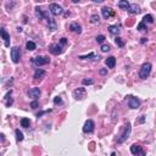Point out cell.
Wrapping results in <instances>:
<instances>
[{
  "label": "cell",
  "mask_w": 156,
  "mask_h": 156,
  "mask_svg": "<svg viewBox=\"0 0 156 156\" xmlns=\"http://www.w3.org/2000/svg\"><path fill=\"white\" fill-rule=\"evenodd\" d=\"M49 51L53 55H60L62 53V46L59 44H51L49 46Z\"/></svg>",
  "instance_id": "7c38bea8"
},
{
  "label": "cell",
  "mask_w": 156,
  "mask_h": 156,
  "mask_svg": "<svg viewBox=\"0 0 156 156\" xmlns=\"http://www.w3.org/2000/svg\"><path fill=\"white\" fill-rule=\"evenodd\" d=\"M0 33H1V38L4 39V45L6 46V48H9L10 46V34L5 31V28L0 29Z\"/></svg>",
  "instance_id": "5bb4252c"
},
{
  "label": "cell",
  "mask_w": 156,
  "mask_h": 156,
  "mask_svg": "<svg viewBox=\"0 0 156 156\" xmlns=\"http://www.w3.org/2000/svg\"><path fill=\"white\" fill-rule=\"evenodd\" d=\"M127 11H128V14H131V15H138L140 12V6H139V5H137V4H131Z\"/></svg>",
  "instance_id": "9a60e30c"
},
{
  "label": "cell",
  "mask_w": 156,
  "mask_h": 156,
  "mask_svg": "<svg viewBox=\"0 0 156 156\" xmlns=\"http://www.w3.org/2000/svg\"><path fill=\"white\" fill-rule=\"evenodd\" d=\"M10 55H11V60L14 64H18L20 59H21V50L18 46H14L11 51H10Z\"/></svg>",
  "instance_id": "3957f363"
},
{
  "label": "cell",
  "mask_w": 156,
  "mask_h": 156,
  "mask_svg": "<svg viewBox=\"0 0 156 156\" xmlns=\"http://www.w3.org/2000/svg\"><path fill=\"white\" fill-rule=\"evenodd\" d=\"M131 153H132L133 155H142V156L145 155L143 148L140 147V145H138V144H133V145H132V147H131Z\"/></svg>",
  "instance_id": "8fae6325"
},
{
  "label": "cell",
  "mask_w": 156,
  "mask_h": 156,
  "mask_svg": "<svg viewBox=\"0 0 156 156\" xmlns=\"http://www.w3.org/2000/svg\"><path fill=\"white\" fill-rule=\"evenodd\" d=\"M87 96V90L85 88H77L73 90V98L76 100H83Z\"/></svg>",
  "instance_id": "5b68a950"
},
{
  "label": "cell",
  "mask_w": 156,
  "mask_h": 156,
  "mask_svg": "<svg viewBox=\"0 0 156 156\" xmlns=\"http://www.w3.org/2000/svg\"><path fill=\"white\" fill-rule=\"evenodd\" d=\"M26 48H27V50H29V51H33V50H35L37 49V45H35V43L34 41H27V44H26Z\"/></svg>",
  "instance_id": "603a6c76"
},
{
  "label": "cell",
  "mask_w": 156,
  "mask_h": 156,
  "mask_svg": "<svg viewBox=\"0 0 156 156\" xmlns=\"http://www.w3.org/2000/svg\"><path fill=\"white\" fill-rule=\"evenodd\" d=\"M33 62L35 66H43V65H46L50 62V59L46 58V56H37V58L33 59Z\"/></svg>",
  "instance_id": "8992f818"
},
{
  "label": "cell",
  "mask_w": 156,
  "mask_h": 156,
  "mask_svg": "<svg viewBox=\"0 0 156 156\" xmlns=\"http://www.w3.org/2000/svg\"><path fill=\"white\" fill-rule=\"evenodd\" d=\"M99 20H100V18H99V16H98L96 14H95V15H92V17H90V23H93V24H99V22H100Z\"/></svg>",
  "instance_id": "4316f807"
},
{
  "label": "cell",
  "mask_w": 156,
  "mask_h": 156,
  "mask_svg": "<svg viewBox=\"0 0 156 156\" xmlns=\"http://www.w3.org/2000/svg\"><path fill=\"white\" fill-rule=\"evenodd\" d=\"M151 69H153V66L150 62H145V64H143L142 67H140V70H139V78L140 79H147V78L150 76V73H151Z\"/></svg>",
  "instance_id": "6da1fadb"
},
{
  "label": "cell",
  "mask_w": 156,
  "mask_h": 156,
  "mask_svg": "<svg viewBox=\"0 0 156 156\" xmlns=\"http://www.w3.org/2000/svg\"><path fill=\"white\" fill-rule=\"evenodd\" d=\"M45 76H46V72L44 70L37 69V70H35V72H34L33 78H34V79H43V78H45Z\"/></svg>",
  "instance_id": "e0dca14e"
},
{
  "label": "cell",
  "mask_w": 156,
  "mask_h": 156,
  "mask_svg": "<svg viewBox=\"0 0 156 156\" xmlns=\"http://www.w3.org/2000/svg\"><path fill=\"white\" fill-rule=\"evenodd\" d=\"M82 83L84 85H92V84H94V81H93V79H83Z\"/></svg>",
  "instance_id": "1f68e13d"
},
{
  "label": "cell",
  "mask_w": 156,
  "mask_h": 156,
  "mask_svg": "<svg viewBox=\"0 0 156 156\" xmlns=\"http://www.w3.org/2000/svg\"><path fill=\"white\" fill-rule=\"evenodd\" d=\"M96 39V41H98V43H100V44H102L104 43V41H105V35H102V34H100V35H98V37L95 38Z\"/></svg>",
  "instance_id": "4dcf8cb0"
},
{
  "label": "cell",
  "mask_w": 156,
  "mask_h": 156,
  "mask_svg": "<svg viewBox=\"0 0 156 156\" xmlns=\"http://www.w3.org/2000/svg\"><path fill=\"white\" fill-rule=\"evenodd\" d=\"M115 43H116V45L118 46V48H123L124 46V41L122 40V38H119V37H116Z\"/></svg>",
  "instance_id": "83f0119b"
},
{
  "label": "cell",
  "mask_w": 156,
  "mask_h": 156,
  "mask_svg": "<svg viewBox=\"0 0 156 156\" xmlns=\"http://www.w3.org/2000/svg\"><path fill=\"white\" fill-rule=\"evenodd\" d=\"M38 105H39L38 101H33L32 104H31V106H32V109H37V107H38Z\"/></svg>",
  "instance_id": "e575fe53"
},
{
  "label": "cell",
  "mask_w": 156,
  "mask_h": 156,
  "mask_svg": "<svg viewBox=\"0 0 156 156\" xmlns=\"http://www.w3.org/2000/svg\"><path fill=\"white\" fill-rule=\"evenodd\" d=\"M93 1H94V3H99V4H100V3H102V1H104V0H93Z\"/></svg>",
  "instance_id": "74e56055"
},
{
  "label": "cell",
  "mask_w": 156,
  "mask_h": 156,
  "mask_svg": "<svg viewBox=\"0 0 156 156\" xmlns=\"http://www.w3.org/2000/svg\"><path fill=\"white\" fill-rule=\"evenodd\" d=\"M40 94H41V90L39 89V88H32V89H29L27 92V95L29 98L34 99V100H37V99L40 98Z\"/></svg>",
  "instance_id": "ba28073f"
},
{
  "label": "cell",
  "mask_w": 156,
  "mask_h": 156,
  "mask_svg": "<svg viewBox=\"0 0 156 156\" xmlns=\"http://www.w3.org/2000/svg\"><path fill=\"white\" fill-rule=\"evenodd\" d=\"M129 5H131V4L128 3V0H119L118 4H117V6L121 10H128Z\"/></svg>",
  "instance_id": "44dd1931"
},
{
  "label": "cell",
  "mask_w": 156,
  "mask_h": 156,
  "mask_svg": "<svg viewBox=\"0 0 156 156\" xmlns=\"http://www.w3.org/2000/svg\"><path fill=\"white\" fill-rule=\"evenodd\" d=\"M15 134H16V140L20 143V142H22L23 140V133L22 132H20V129H16L15 131Z\"/></svg>",
  "instance_id": "d4e9b609"
},
{
  "label": "cell",
  "mask_w": 156,
  "mask_h": 156,
  "mask_svg": "<svg viewBox=\"0 0 156 156\" xmlns=\"http://www.w3.org/2000/svg\"><path fill=\"white\" fill-rule=\"evenodd\" d=\"M128 106L131 109H138L140 106V100L136 96H128Z\"/></svg>",
  "instance_id": "9c48e42d"
},
{
  "label": "cell",
  "mask_w": 156,
  "mask_h": 156,
  "mask_svg": "<svg viewBox=\"0 0 156 156\" xmlns=\"http://www.w3.org/2000/svg\"><path fill=\"white\" fill-rule=\"evenodd\" d=\"M34 12H35V16H37L38 20H44V18L48 17V16H46V14H44L43 10H41L40 7H38V6L34 9Z\"/></svg>",
  "instance_id": "ac0fdd59"
},
{
  "label": "cell",
  "mask_w": 156,
  "mask_h": 156,
  "mask_svg": "<svg viewBox=\"0 0 156 156\" xmlns=\"http://www.w3.org/2000/svg\"><path fill=\"white\" fill-rule=\"evenodd\" d=\"M54 104H55V105H61V104H62V99L60 96H55L54 98Z\"/></svg>",
  "instance_id": "d6a6232c"
},
{
  "label": "cell",
  "mask_w": 156,
  "mask_h": 156,
  "mask_svg": "<svg viewBox=\"0 0 156 156\" xmlns=\"http://www.w3.org/2000/svg\"><path fill=\"white\" fill-rule=\"evenodd\" d=\"M109 32L113 35H118L119 34V27L118 26H109Z\"/></svg>",
  "instance_id": "7402d4cb"
},
{
  "label": "cell",
  "mask_w": 156,
  "mask_h": 156,
  "mask_svg": "<svg viewBox=\"0 0 156 156\" xmlns=\"http://www.w3.org/2000/svg\"><path fill=\"white\" fill-rule=\"evenodd\" d=\"M70 29H71V32L77 33V34H81V33H82V27H81V24H78L77 22H72V23L70 24Z\"/></svg>",
  "instance_id": "2e32d148"
},
{
  "label": "cell",
  "mask_w": 156,
  "mask_h": 156,
  "mask_svg": "<svg viewBox=\"0 0 156 156\" xmlns=\"http://www.w3.org/2000/svg\"><path fill=\"white\" fill-rule=\"evenodd\" d=\"M78 59H81V60H93V61H99V60H100V56H99V55H95L94 53H90V54H88V55H81V56H78Z\"/></svg>",
  "instance_id": "4fadbf2b"
},
{
  "label": "cell",
  "mask_w": 156,
  "mask_h": 156,
  "mask_svg": "<svg viewBox=\"0 0 156 156\" xmlns=\"http://www.w3.org/2000/svg\"><path fill=\"white\" fill-rule=\"evenodd\" d=\"M60 44H61V45H66V44H67V39H66V38H61V39H60Z\"/></svg>",
  "instance_id": "836d02e7"
},
{
  "label": "cell",
  "mask_w": 156,
  "mask_h": 156,
  "mask_svg": "<svg viewBox=\"0 0 156 156\" xmlns=\"http://www.w3.org/2000/svg\"><path fill=\"white\" fill-rule=\"evenodd\" d=\"M144 117H145V116H140V119H139V122H140V123H143V122L145 121V118H144Z\"/></svg>",
  "instance_id": "8d00e7d4"
},
{
  "label": "cell",
  "mask_w": 156,
  "mask_h": 156,
  "mask_svg": "<svg viewBox=\"0 0 156 156\" xmlns=\"http://www.w3.org/2000/svg\"><path fill=\"white\" fill-rule=\"evenodd\" d=\"M100 75H101V76L107 75V70H106V69H101V70H100Z\"/></svg>",
  "instance_id": "d590c367"
},
{
  "label": "cell",
  "mask_w": 156,
  "mask_h": 156,
  "mask_svg": "<svg viewBox=\"0 0 156 156\" xmlns=\"http://www.w3.org/2000/svg\"><path fill=\"white\" fill-rule=\"evenodd\" d=\"M100 49H101L102 53H107V51L111 50V48H110V45H109V44H102Z\"/></svg>",
  "instance_id": "f546056e"
},
{
  "label": "cell",
  "mask_w": 156,
  "mask_h": 156,
  "mask_svg": "<svg viewBox=\"0 0 156 156\" xmlns=\"http://www.w3.org/2000/svg\"><path fill=\"white\" fill-rule=\"evenodd\" d=\"M101 14H102V17L104 18H110V17H112V16H115V11L111 9V7H107V6H105V7H102L101 9Z\"/></svg>",
  "instance_id": "30bf717a"
},
{
  "label": "cell",
  "mask_w": 156,
  "mask_h": 156,
  "mask_svg": "<svg viewBox=\"0 0 156 156\" xmlns=\"http://www.w3.org/2000/svg\"><path fill=\"white\" fill-rule=\"evenodd\" d=\"M29 124H31V121H29V119L28 118H22V119H21V126H22L23 128H28L29 127Z\"/></svg>",
  "instance_id": "484cf974"
},
{
  "label": "cell",
  "mask_w": 156,
  "mask_h": 156,
  "mask_svg": "<svg viewBox=\"0 0 156 156\" xmlns=\"http://www.w3.org/2000/svg\"><path fill=\"white\" fill-rule=\"evenodd\" d=\"M72 1H73V3H79L81 0H72Z\"/></svg>",
  "instance_id": "f35d334b"
},
{
  "label": "cell",
  "mask_w": 156,
  "mask_h": 156,
  "mask_svg": "<svg viewBox=\"0 0 156 156\" xmlns=\"http://www.w3.org/2000/svg\"><path fill=\"white\" fill-rule=\"evenodd\" d=\"M94 127H95L94 121H93V119H88V121H85L84 126H83V132L84 133H93Z\"/></svg>",
  "instance_id": "52a82bcc"
},
{
  "label": "cell",
  "mask_w": 156,
  "mask_h": 156,
  "mask_svg": "<svg viewBox=\"0 0 156 156\" xmlns=\"http://www.w3.org/2000/svg\"><path fill=\"white\" fill-rule=\"evenodd\" d=\"M131 132H132V127H131V123H127V124H124V127H123V131L122 133L119 134V138L117 139V143L118 144H122L124 143L126 140L129 138V136H131Z\"/></svg>",
  "instance_id": "7a4b0ae2"
},
{
  "label": "cell",
  "mask_w": 156,
  "mask_h": 156,
  "mask_svg": "<svg viewBox=\"0 0 156 156\" xmlns=\"http://www.w3.org/2000/svg\"><path fill=\"white\" fill-rule=\"evenodd\" d=\"M48 26H49V29L51 31V32H54V31L58 29V24H56V21L54 18L48 17Z\"/></svg>",
  "instance_id": "d6986e66"
},
{
  "label": "cell",
  "mask_w": 156,
  "mask_h": 156,
  "mask_svg": "<svg viewBox=\"0 0 156 156\" xmlns=\"http://www.w3.org/2000/svg\"><path fill=\"white\" fill-rule=\"evenodd\" d=\"M105 64H106V66L109 67V69H113V67L116 66V59L113 58V56H110V58L106 59Z\"/></svg>",
  "instance_id": "ffe728a7"
},
{
  "label": "cell",
  "mask_w": 156,
  "mask_h": 156,
  "mask_svg": "<svg viewBox=\"0 0 156 156\" xmlns=\"http://www.w3.org/2000/svg\"><path fill=\"white\" fill-rule=\"evenodd\" d=\"M138 29L140 31V32H145V31L148 29V28H147V26H145V22H143V21H142V22L138 24Z\"/></svg>",
  "instance_id": "f1b7e54d"
},
{
  "label": "cell",
  "mask_w": 156,
  "mask_h": 156,
  "mask_svg": "<svg viewBox=\"0 0 156 156\" xmlns=\"http://www.w3.org/2000/svg\"><path fill=\"white\" fill-rule=\"evenodd\" d=\"M143 22H145V23H154L153 15H145L144 18H143Z\"/></svg>",
  "instance_id": "cb8c5ba5"
},
{
  "label": "cell",
  "mask_w": 156,
  "mask_h": 156,
  "mask_svg": "<svg viewBox=\"0 0 156 156\" xmlns=\"http://www.w3.org/2000/svg\"><path fill=\"white\" fill-rule=\"evenodd\" d=\"M49 11L51 15H54V16H59V15H62L64 14V9H62L59 4H50L49 6Z\"/></svg>",
  "instance_id": "277c9868"
}]
</instances>
